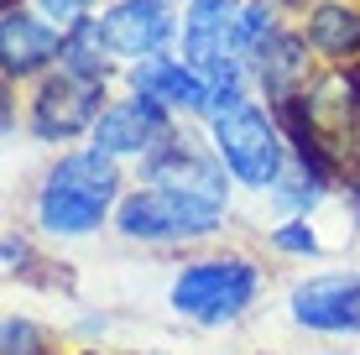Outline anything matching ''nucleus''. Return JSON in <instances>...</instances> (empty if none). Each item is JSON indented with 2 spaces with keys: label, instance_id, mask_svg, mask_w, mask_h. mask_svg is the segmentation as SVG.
Returning a JSON list of instances; mask_svg holds the SVG:
<instances>
[{
  "label": "nucleus",
  "instance_id": "nucleus-1",
  "mask_svg": "<svg viewBox=\"0 0 360 355\" xmlns=\"http://www.w3.org/2000/svg\"><path fill=\"white\" fill-rule=\"evenodd\" d=\"M120 193V173L110 152H73L47 173V183L37 188V225L47 235H89L99 219L110 214Z\"/></svg>",
  "mask_w": 360,
  "mask_h": 355
},
{
  "label": "nucleus",
  "instance_id": "nucleus-2",
  "mask_svg": "<svg viewBox=\"0 0 360 355\" xmlns=\"http://www.w3.org/2000/svg\"><path fill=\"white\" fill-rule=\"evenodd\" d=\"M256 288H262V277H256L251 262H240V256H214V262H193L178 272V283H172V309L183 314V319H198V324H230L240 319L245 309H251Z\"/></svg>",
  "mask_w": 360,
  "mask_h": 355
},
{
  "label": "nucleus",
  "instance_id": "nucleus-3",
  "mask_svg": "<svg viewBox=\"0 0 360 355\" xmlns=\"http://www.w3.org/2000/svg\"><path fill=\"white\" fill-rule=\"evenodd\" d=\"M297 105H303L314 136L324 141V152L334 157V167L350 162V173L360 167V68L334 63L319 79H308L297 89Z\"/></svg>",
  "mask_w": 360,
  "mask_h": 355
},
{
  "label": "nucleus",
  "instance_id": "nucleus-4",
  "mask_svg": "<svg viewBox=\"0 0 360 355\" xmlns=\"http://www.w3.org/2000/svg\"><path fill=\"white\" fill-rule=\"evenodd\" d=\"M219 219H225V204H209V199L152 183V188L120 199L115 225L131 240H198V235H214Z\"/></svg>",
  "mask_w": 360,
  "mask_h": 355
},
{
  "label": "nucleus",
  "instance_id": "nucleus-5",
  "mask_svg": "<svg viewBox=\"0 0 360 355\" xmlns=\"http://www.w3.org/2000/svg\"><path fill=\"white\" fill-rule=\"evenodd\" d=\"M209 126H214V152L225 157L235 183H245V188H277V178H282V136L266 120L262 105L245 100V105L225 110V115H214Z\"/></svg>",
  "mask_w": 360,
  "mask_h": 355
},
{
  "label": "nucleus",
  "instance_id": "nucleus-6",
  "mask_svg": "<svg viewBox=\"0 0 360 355\" xmlns=\"http://www.w3.org/2000/svg\"><path fill=\"white\" fill-rule=\"evenodd\" d=\"M99 115H105V79L99 73H73L63 63L32 100V131L42 141H68L79 131H94Z\"/></svg>",
  "mask_w": 360,
  "mask_h": 355
},
{
  "label": "nucleus",
  "instance_id": "nucleus-7",
  "mask_svg": "<svg viewBox=\"0 0 360 355\" xmlns=\"http://www.w3.org/2000/svg\"><path fill=\"white\" fill-rule=\"evenodd\" d=\"M167 136H172L167 105L152 100V94H141V89H136L131 100H115L94 126V146L110 152V157H152Z\"/></svg>",
  "mask_w": 360,
  "mask_h": 355
},
{
  "label": "nucleus",
  "instance_id": "nucleus-8",
  "mask_svg": "<svg viewBox=\"0 0 360 355\" xmlns=\"http://www.w3.org/2000/svg\"><path fill=\"white\" fill-rule=\"evenodd\" d=\"M146 178L162 183V188H178V193H193V199H209V204H225V157H209L204 146H193L188 136H172L146 157Z\"/></svg>",
  "mask_w": 360,
  "mask_h": 355
},
{
  "label": "nucleus",
  "instance_id": "nucleus-9",
  "mask_svg": "<svg viewBox=\"0 0 360 355\" xmlns=\"http://www.w3.org/2000/svg\"><path fill=\"white\" fill-rule=\"evenodd\" d=\"M94 32L110 58H152L172 37V11L167 0H120L110 6V16L94 21Z\"/></svg>",
  "mask_w": 360,
  "mask_h": 355
},
{
  "label": "nucleus",
  "instance_id": "nucleus-10",
  "mask_svg": "<svg viewBox=\"0 0 360 355\" xmlns=\"http://www.w3.org/2000/svg\"><path fill=\"white\" fill-rule=\"evenodd\" d=\"M292 319L324 335H355L360 329V272H329L292 288Z\"/></svg>",
  "mask_w": 360,
  "mask_h": 355
},
{
  "label": "nucleus",
  "instance_id": "nucleus-11",
  "mask_svg": "<svg viewBox=\"0 0 360 355\" xmlns=\"http://www.w3.org/2000/svg\"><path fill=\"white\" fill-rule=\"evenodd\" d=\"M63 37L58 21H42V16H27L21 6H6L0 16V58H6V73H37L42 63L63 58Z\"/></svg>",
  "mask_w": 360,
  "mask_h": 355
},
{
  "label": "nucleus",
  "instance_id": "nucleus-12",
  "mask_svg": "<svg viewBox=\"0 0 360 355\" xmlns=\"http://www.w3.org/2000/svg\"><path fill=\"white\" fill-rule=\"evenodd\" d=\"M131 84L141 94H152V100H162L167 110H198V115H204L209 84H204V73H198L193 63H178V58L152 53V58H141V63L131 68Z\"/></svg>",
  "mask_w": 360,
  "mask_h": 355
},
{
  "label": "nucleus",
  "instance_id": "nucleus-13",
  "mask_svg": "<svg viewBox=\"0 0 360 355\" xmlns=\"http://www.w3.org/2000/svg\"><path fill=\"white\" fill-rule=\"evenodd\" d=\"M251 63L271 100H288V94H297V84H308V37H292V32L266 37Z\"/></svg>",
  "mask_w": 360,
  "mask_h": 355
},
{
  "label": "nucleus",
  "instance_id": "nucleus-14",
  "mask_svg": "<svg viewBox=\"0 0 360 355\" xmlns=\"http://www.w3.org/2000/svg\"><path fill=\"white\" fill-rule=\"evenodd\" d=\"M308 47L324 58H350L360 53V11L355 6H314V16H308Z\"/></svg>",
  "mask_w": 360,
  "mask_h": 355
},
{
  "label": "nucleus",
  "instance_id": "nucleus-15",
  "mask_svg": "<svg viewBox=\"0 0 360 355\" xmlns=\"http://www.w3.org/2000/svg\"><path fill=\"white\" fill-rule=\"evenodd\" d=\"M266 37H277V6H271V0H256V6H245L240 21H235V47H240L245 63L262 53Z\"/></svg>",
  "mask_w": 360,
  "mask_h": 355
},
{
  "label": "nucleus",
  "instance_id": "nucleus-16",
  "mask_svg": "<svg viewBox=\"0 0 360 355\" xmlns=\"http://www.w3.org/2000/svg\"><path fill=\"white\" fill-rule=\"evenodd\" d=\"M319 193H324V178H314V173H308V167H303V173H292V178H277V204H282V209H314V199H319Z\"/></svg>",
  "mask_w": 360,
  "mask_h": 355
},
{
  "label": "nucleus",
  "instance_id": "nucleus-17",
  "mask_svg": "<svg viewBox=\"0 0 360 355\" xmlns=\"http://www.w3.org/2000/svg\"><path fill=\"white\" fill-rule=\"evenodd\" d=\"M271 246L277 251H292V256H319V235L308 225H282L277 235H271Z\"/></svg>",
  "mask_w": 360,
  "mask_h": 355
},
{
  "label": "nucleus",
  "instance_id": "nucleus-18",
  "mask_svg": "<svg viewBox=\"0 0 360 355\" xmlns=\"http://www.w3.org/2000/svg\"><path fill=\"white\" fill-rule=\"evenodd\" d=\"M37 6H42V16H47V21H58V27H73V21L89 16L94 0H37Z\"/></svg>",
  "mask_w": 360,
  "mask_h": 355
},
{
  "label": "nucleus",
  "instance_id": "nucleus-19",
  "mask_svg": "<svg viewBox=\"0 0 360 355\" xmlns=\"http://www.w3.org/2000/svg\"><path fill=\"white\" fill-rule=\"evenodd\" d=\"M6 355H37V324L6 319Z\"/></svg>",
  "mask_w": 360,
  "mask_h": 355
},
{
  "label": "nucleus",
  "instance_id": "nucleus-20",
  "mask_svg": "<svg viewBox=\"0 0 360 355\" xmlns=\"http://www.w3.org/2000/svg\"><path fill=\"white\" fill-rule=\"evenodd\" d=\"M21 262H27V246H21V240H6V266L21 272Z\"/></svg>",
  "mask_w": 360,
  "mask_h": 355
},
{
  "label": "nucleus",
  "instance_id": "nucleus-21",
  "mask_svg": "<svg viewBox=\"0 0 360 355\" xmlns=\"http://www.w3.org/2000/svg\"><path fill=\"white\" fill-rule=\"evenodd\" d=\"M350 199H355V209H360V167H355V178H350Z\"/></svg>",
  "mask_w": 360,
  "mask_h": 355
}]
</instances>
